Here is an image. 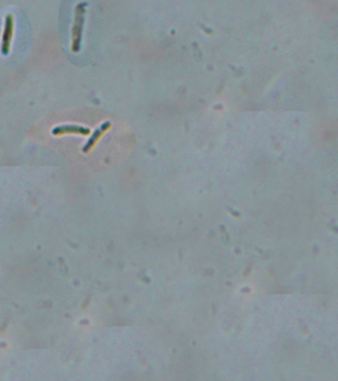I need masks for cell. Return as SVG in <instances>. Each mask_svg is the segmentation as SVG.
Here are the masks:
<instances>
[{
	"label": "cell",
	"mask_w": 338,
	"mask_h": 381,
	"mask_svg": "<svg viewBox=\"0 0 338 381\" xmlns=\"http://www.w3.org/2000/svg\"><path fill=\"white\" fill-rule=\"evenodd\" d=\"M86 10L87 3L81 2L75 8V20L72 28V51L78 53L81 51L82 40H83V30L86 19Z\"/></svg>",
	"instance_id": "1"
},
{
	"label": "cell",
	"mask_w": 338,
	"mask_h": 381,
	"mask_svg": "<svg viewBox=\"0 0 338 381\" xmlns=\"http://www.w3.org/2000/svg\"><path fill=\"white\" fill-rule=\"evenodd\" d=\"M13 28H14V20L12 14H7L5 17V25H4V31L2 35V41H1V54L3 56H7L10 51V44L13 36Z\"/></svg>",
	"instance_id": "2"
},
{
	"label": "cell",
	"mask_w": 338,
	"mask_h": 381,
	"mask_svg": "<svg viewBox=\"0 0 338 381\" xmlns=\"http://www.w3.org/2000/svg\"><path fill=\"white\" fill-rule=\"evenodd\" d=\"M91 129L88 127L80 126H60L55 127L52 130V134L55 136H62L65 134H79V135H90Z\"/></svg>",
	"instance_id": "3"
},
{
	"label": "cell",
	"mask_w": 338,
	"mask_h": 381,
	"mask_svg": "<svg viewBox=\"0 0 338 381\" xmlns=\"http://www.w3.org/2000/svg\"><path fill=\"white\" fill-rule=\"evenodd\" d=\"M112 127V123L111 122H106L104 123L101 127L96 129V131L94 132V134L90 137V139L88 140V142L85 144V146L83 147V151L85 153H88L89 151H91L95 146L96 144L99 142V140L102 138V136L108 131L110 130Z\"/></svg>",
	"instance_id": "4"
}]
</instances>
